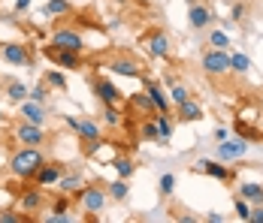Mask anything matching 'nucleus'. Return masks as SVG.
I'll use <instances>...</instances> for the list:
<instances>
[{
  "label": "nucleus",
  "instance_id": "25",
  "mask_svg": "<svg viewBox=\"0 0 263 223\" xmlns=\"http://www.w3.org/2000/svg\"><path fill=\"white\" fill-rule=\"evenodd\" d=\"M109 166L118 172V178H127V181L136 175V163H133V157H127V154H118V157H112V160H109Z\"/></svg>",
  "mask_w": 263,
  "mask_h": 223
},
{
  "label": "nucleus",
  "instance_id": "16",
  "mask_svg": "<svg viewBox=\"0 0 263 223\" xmlns=\"http://www.w3.org/2000/svg\"><path fill=\"white\" fill-rule=\"evenodd\" d=\"M18 118H22V121H30V124L49 127V109H46V103L22 99V103H18Z\"/></svg>",
  "mask_w": 263,
  "mask_h": 223
},
{
  "label": "nucleus",
  "instance_id": "13",
  "mask_svg": "<svg viewBox=\"0 0 263 223\" xmlns=\"http://www.w3.org/2000/svg\"><path fill=\"white\" fill-rule=\"evenodd\" d=\"M64 172H67V166H64L61 160H46V163L36 169V175H33V184L43 187V190H49V187L54 190V184L61 181V175Z\"/></svg>",
  "mask_w": 263,
  "mask_h": 223
},
{
  "label": "nucleus",
  "instance_id": "4",
  "mask_svg": "<svg viewBox=\"0 0 263 223\" xmlns=\"http://www.w3.org/2000/svg\"><path fill=\"white\" fill-rule=\"evenodd\" d=\"M49 46L52 49H67V51H85L88 49V43H85V36H82L79 27L73 25H58L52 30V36H49Z\"/></svg>",
  "mask_w": 263,
  "mask_h": 223
},
{
  "label": "nucleus",
  "instance_id": "34",
  "mask_svg": "<svg viewBox=\"0 0 263 223\" xmlns=\"http://www.w3.org/2000/svg\"><path fill=\"white\" fill-rule=\"evenodd\" d=\"M30 217L22 214L18 208H0V223H27Z\"/></svg>",
  "mask_w": 263,
  "mask_h": 223
},
{
  "label": "nucleus",
  "instance_id": "30",
  "mask_svg": "<svg viewBox=\"0 0 263 223\" xmlns=\"http://www.w3.org/2000/svg\"><path fill=\"white\" fill-rule=\"evenodd\" d=\"M121 121H124V115H121V109L118 106H103V115H100V124L106 127H121Z\"/></svg>",
  "mask_w": 263,
  "mask_h": 223
},
{
  "label": "nucleus",
  "instance_id": "40",
  "mask_svg": "<svg viewBox=\"0 0 263 223\" xmlns=\"http://www.w3.org/2000/svg\"><path fill=\"white\" fill-rule=\"evenodd\" d=\"M245 15H248V6H245V3H233V6H230V22L242 25V22H245Z\"/></svg>",
  "mask_w": 263,
  "mask_h": 223
},
{
  "label": "nucleus",
  "instance_id": "17",
  "mask_svg": "<svg viewBox=\"0 0 263 223\" xmlns=\"http://www.w3.org/2000/svg\"><path fill=\"white\" fill-rule=\"evenodd\" d=\"M127 115H133V118H155L158 115V106L152 103V97L142 91V94H133L130 99H127Z\"/></svg>",
  "mask_w": 263,
  "mask_h": 223
},
{
  "label": "nucleus",
  "instance_id": "14",
  "mask_svg": "<svg viewBox=\"0 0 263 223\" xmlns=\"http://www.w3.org/2000/svg\"><path fill=\"white\" fill-rule=\"evenodd\" d=\"M248 154V142L239 136V139H224V142H215V157L221 163H233V160H242Z\"/></svg>",
  "mask_w": 263,
  "mask_h": 223
},
{
  "label": "nucleus",
  "instance_id": "3",
  "mask_svg": "<svg viewBox=\"0 0 263 223\" xmlns=\"http://www.w3.org/2000/svg\"><path fill=\"white\" fill-rule=\"evenodd\" d=\"M139 43L145 46V51H148L155 60H170V57H173V39H170V33H166L163 27H148V30L139 36Z\"/></svg>",
  "mask_w": 263,
  "mask_h": 223
},
{
  "label": "nucleus",
  "instance_id": "19",
  "mask_svg": "<svg viewBox=\"0 0 263 223\" xmlns=\"http://www.w3.org/2000/svg\"><path fill=\"white\" fill-rule=\"evenodd\" d=\"M142 85H145V94L152 97V103L158 106V112H170V106H173V103H170V94L160 88L158 82H155V78H148V75L142 73Z\"/></svg>",
  "mask_w": 263,
  "mask_h": 223
},
{
  "label": "nucleus",
  "instance_id": "32",
  "mask_svg": "<svg viewBox=\"0 0 263 223\" xmlns=\"http://www.w3.org/2000/svg\"><path fill=\"white\" fill-rule=\"evenodd\" d=\"M206 43H209V49H224V51H230V36H227L224 30H212V27H209V36H206Z\"/></svg>",
  "mask_w": 263,
  "mask_h": 223
},
{
  "label": "nucleus",
  "instance_id": "9",
  "mask_svg": "<svg viewBox=\"0 0 263 223\" xmlns=\"http://www.w3.org/2000/svg\"><path fill=\"white\" fill-rule=\"evenodd\" d=\"M0 60L9 64V67H30L33 57H30V46L22 39H9L0 46Z\"/></svg>",
  "mask_w": 263,
  "mask_h": 223
},
{
  "label": "nucleus",
  "instance_id": "26",
  "mask_svg": "<svg viewBox=\"0 0 263 223\" xmlns=\"http://www.w3.org/2000/svg\"><path fill=\"white\" fill-rule=\"evenodd\" d=\"M239 196L248 199L251 205H263V184H257V181H242L239 184Z\"/></svg>",
  "mask_w": 263,
  "mask_h": 223
},
{
  "label": "nucleus",
  "instance_id": "31",
  "mask_svg": "<svg viewBox=\"0 0 263 223\" xmlns=\"http://www.w3.org/2000/svg\"><path fill=\"white\" fill-rule=\"evenodd\" d=\"M184 99H191V88L182 85V82H170V103L179 106V103H184Z\"/></svg>",
  "mask_w": 263,
  "mask_h": 223
},
{
  "label": "nucleus",
  "instance_id": "27",
  "mask_svg": "<svg viewBox=\"0 0 263 223\" xmlns=\"http://www.w3.org/2000/svg\"><path fill=\"white\" fill-rule=\"evenodd\" d=\"M106 193H109V199H115V202H124V199L130 196V181L127 178H115V181L106 184Z\"/></svg>",
  "mask_w": 263,
  "mask_h": 223
},
{
  "label": "nucleus",
  "instance_id": "15",
  "mask_svg": "<svg viewBox=\"0 0 263 223\" xmlns=\"http://www.w3.org/2000/svg\"><path fill=\"white\" fill-rule=\"evenodd\" d=\"M79 139L88 145V151H97V145L103 142V124L94 121V118H79V127H76Z\"/></svg>",
  "mask_w": 263,
  "mask_h": 223
},
{
  "label": "nucleus",
  "instance_id": "37",
  "mask_svg": "<svg viewBox=\"0 0 263 223\" xmlns=\"http://www.w3.org/2000/svg\"><path fill=\"white\" fill-rule=\"evenodd\" d=\"M58 193V190H54ZM52 211H58V214H64V211H73V196H67V193H58L52 202Z\"/></svg>",
  "mask_w": 263,
  "mask_h": 223
},
{
  "label": "nucleus",
  "instance_id": "43",
  "mask_svg": "<svg viewBox=\"0 0 263 223\" xmlns=\"http://www.w3.org/2000/svg\"><path fill=\"white\" fill-rule=\"evenodd\" d=\"M30 3H33V0H15L12 12H27V9H30Z\"/></svg>",
  "mask_w": 263,
  "mask_h": 223
},
{
  "label": "nucleus",
  "instance_id": "11",
  "mask_svg": "<svg viewBox=\"0 0 263 223\" xmlns=\"http://www.w3.org/2000/svg\"><path fill=\"white\" fill-rule=\"evenodd\" d=\"M106 70L115 75H124V78H142V64L130 57V54H115L106 60Z\"/></svg>",
  "mask_w": 263,
  "mask_h": 223
},
{
  "label": "nucleus",
  "instance_id": "2",
  "mask_svg": "<svg viewBox=\"0 0 263 223\" xmlns=\"http://www.w3.org/2000/svg\"><path fill=\"white\" fill-rule=\"evenodd\" d=\"M15 208L33 220V217H36V211H43V208H46V190H43V187H36L33 181H25V187H18V193H15Z\"/></svg>",
  "mask_w": 263,
  "mask_h": 223
},
{
  "label": "nucleus",
  "instance_id": "47",
  "mask_svg": "<svg viewBox=\"0 0 263 223\" xmlns=\"http://www.w3.org/2000/svg\"><path fill=\"white\" fill-rule=\"evenodd\" d=\"M112 3H130V0H112Z\"/></svg>",
  "mask_w": 263,
  "mask_h": 223
},
{
  "label": "nucleus",
  "instance_id": "33",
  "mask_svg": "<svg viewBox=\"0 0 263 223\" xmlns=\"http://www.w3.org/2000/svg\"><path fill=\"white\" fill-rule=\"evenodd\" d=\"M43 82L49 88H54V91H67V75L61 73V70H49V73L43 75Z\"/></svg>",
  "mask_w": 263,
  "mask_h": 223
},
{
  "label": "nucleus",
  "instance_id": "22",
  "mask_svg": "<svg viewBox=\"0 0 263 223\" xmlns=\"http://www.w3.org/2000/svg\"><path fill=\"white\" fill-rule=\"evenodd\" d=\"M27 94H30V88H27L22 78H6L3 82V97L9 99V103H22V99H27Z\"/></svg>",
  "mask_w": 263,
  "mask_h": 223
},
{
  "label": "nucleus",
  "instance_id": "28",
  "mask_svg": "<svg viewBox=\"0 0 263 223\" xmlns=\"http://www.w3.org/2000/svg\"><path fill=\"white\" fill-rule=\"evenodd\" d=\"M251 57L248 54H242V51H230V73H236V75H248L251 73Z\"/></svg>",
  "mask_w": 263,
  "mask_h": 223
},
{
  "label": "nucleus",
  "instance_id": "41",
  "mask_svg": "<svg viewBox=\"0 0 263 223\" xmlns=\"http://www.w3.org/2000/svg\"><path fill=\"white\" fill-rule=\"evenodd\" d=\"M248 223H263V205H251V214H248Z\"/></svg>",
  "mask_w": 263,
  "mask_h": 223
},
{
  "label": "nucleus",
  "instance_id": "5",
  "mask_svg": "<svg viewBox=\"0 0 263 223\" xmlns=\"http://www.w3.org/2000/svg\"><path fill=\"white\" fill-rule=\"evenodd\" d=\"M200 70L209 78H224L230 75V51L224 49H206L200 57Z\"/></svg>",
  "mask_w": 263,
  "mask_h": 223
},
{
  "label": "nucleus",
  "instance_id": "10",
  "mask_svg": "<svg viewBox=\"0 0 263 223\" xmlns=\"http://www.w3.org/2000/svg\"><path fill=\"white\" fill-rule=\"evenodd\" d=\"M91 91H94V97L100 99L103 106H121L124 103V94L118 91V85L103 78V75H94L91 78Z\"/></svg>",
  "mask_w": 263,
  "mask_h": 223
},
{
  "label": "nucleus",
  "instance_id": "44",
  "mask_svg": "<svg viewBox=\"0 0 263 223\" xmlns=\"http://www.w3.org/2000/svg\"><path fill=\"white\" fill-rule=\"evenodd\" d=\"M64 124L70 127L73 133H76V127H79V118H73V115H64Z\"/></svg>",
  "mask_w": 263,
  "mask_h": 223
},
{
  "label": "nucleus",
  "instance_id": "21",
  "mask_svg": "<svg viewBox=\"0 0 263 223\" xmlns=\"http://www.w3.org/2000/svg\"><path fill=\"white\" fill-rule=\"evenodd\" d=\"M203 118H206V112H203V106L194 97L176 106V121H187V124H191V121H203Z\"/></svg>",
  "mask_w": 263,
  "mask_h": 223
},
{
  "label": "nucleus",
  "instance_id": "20",
  "mask_svg": "<svg viewBox=\"0 0 263 223\" xmlns=\"http://www.w3.org/2000/svg\"><path fill=\"white\" fill-rule=\"evenodd\" d=\"M82 187H85V178H82V172H64L61 175V181L54 184V190L58 193H67V196H79Z\"/></svg>",
  "mask_w": 263,
  "mask_h": 223
},
{
  "label": "nucleus",
  "instance_id": "8",
  "mask_svg": "<svg viewBox=\"0 0 263 223\" xmlns=\"http://www.w3.org/2000/svg\"><path fill=\"white\" fill-rule=\"evenodd\" d=\"M215 22H218V15H215V9L209 3L187 0V25H191V30H209Z\"/></svg>",
  "mask_w": 263,
  "mask_h": 223
},
{
  "label": "nucleus",
  "instance_id": "48",
  "mask_svg": "<svg viewBox=\"0 0 263 223\" xmlns=\"http://www.w3.org/2000/svg\"><path fill=\"white\" fill-rule=\"evenodd\" d=\"M0 118H3V112H0Z\"/></svg>",
  "mask_w": 263,
  "mask_h": 223
},
{
  "label": "nucleus",
  "instance_id": "35",
  "mask_svg": "<svg viewBox=\"0 0 263 223\" xmlns=\"http://www.w3.org/2000/svg\"><path fill=\"white\" fill-rule=\"evenodd\" d=\"M158 190H160V196H173V193H176V175H173V172H163V175H160Z\"/></svg>",
  "mask_w": 263,
  "mask_h": 223
},
{
  "label": "nucleus",
  "instance_id": "45",
  "mask_svg": "<svg viewBox=\"0 0 263 223\" xmlns=\"http://www.w3.org/2000/svg\"><path fill=\"white\" fill-rule=\"evenodd\" d=\"M206 220H209V223H224V214H218V211H209V214H206Z\"/></svg>",
  "mask_w": 263,
  "mask_h": 223
},
{
  "label": "nucleus",
  "instance_id": "6",
  "mask_svg": "<svg viewBox=\"0 0 263 223\" xmlns=\"http://www.w3.org/2000/svg\"><path fill=\"white\" fill-rule=\"evenodd\" d=\"M76 199L82 202V211H88V214H100V211L106 208V202H109V193H106L103 181H97V184H85L82 193Z\"/></svg>",
  "mask_w": 263,
  "mask_h": 223
},
{
  "label": "nucleus",
  "instance_id": "39",
  "mask_svg": "<svg viewBox=\"0 0 263 223\" xmlns=\"http://www.w3.org/2000/svg\"><path fill=\"white\" fill-rule=\"evenodd\" d=\"M27 99H33V103H49V85H46V82H40L36 88H30Z\"/></svg>",
  "mask_w": 263,
  "mask_h": 223
},
{
  "label": "nucleus",
  "instance_id": "46",
  "mask_svg": "<svg viewBox=\"0 0 263 223\" xmlns=\"http://www.w3.org/2000/svg\"><path fill=\"white\" fill-rule=\"evenodd\" d=\"M176 220H179V223H194L197 217H191V214H182V217H176Z\"/></svg>",
  "mask_w": 263,
  "mask_h": 223
},
{
  "label": "nucleus",
  "instance_id": "12",
  "mask_svg": "<svg viewBox=\"0 0 263 223\" xmlns=\"http://www.w3.org/2000/svg\"><path fill=\"white\" fill-rule=\"evenodd\" d=\"M194 169L203 175H209V178H215V181H221V184H230L233 178H236V172L227 166V163H221V160H209V157H200L197 163H194Z\"/></svg>",
  "mask_w": 263,
  "mask_h": 223
},
{
  "label": "nucleus",
  "instance_id": "42",
  "mask_svg": "<svg viewBox=\"0 0 263 223\" xmlns=\"http://www.w3.org/2000/svg\"><path fill=\"white\" fill-rule=\"evenodd\" d=\"M224 139H230V130L227 127H215V142H224Z\"/></svg>",
  "mask_w": 263,
  "mask_h": 223
},
{
  "label": "nucleus",
  "instance_id": "29",
  "mask_svg": "<svg viewBox=\"0 0 263 223\" xmlns=\"http://www.w3.org/2000/svg\"><path fill=\"white\" fill-rule=\"evenodd\" d=\"M139 139L158 142L160 145V130H158V124H155V118H142V121H139Z\"/></svg>",
  "mask_w": 263,
  "mask_h": 223
},
{
  "label": "nucleus",
  "instance_id": "18",
  "mask_svg": "<svg viewBox=\"0 0 263 223\" xmlns=\"http://www.w3.org/2000/svg\"><path fill=\"white\" fill-rule=\"evenodd\" d=\"M46 57H52V64L61 67V70H82V54L79 51H67V49H52V46H46Z\"/></svg>",
  "mask_w": 263,
  "mask_h": 223
},
{
  "label": "nucleus",
  "instance_id": "1",
  "mask_svg": "<svg viewBox=\"0 0 263 223\" xmlns=\"http://www.w3.org/2000/svg\"><path fill=\"white\" fill-rule=\"evenodd\" d=\"M49 157H46V151L43 148H30V145H15L12 154H9V175L15 178V181H33V175L36 169L46 163Z\"/></svg>",
  "mask_w": 263,
  "mask_h": 223
},
{
  "label": "nucleus",
  "instance_id": "38",
  "mask_svg": "<svg viewBox=\"0 0 263 223\" xmlns=\"http://www.w3.org/2000/svg\"><path fill=\"white\" fill-rule=\"evenodd\" d=\"M233 214H236V220H248V214H251V202L242 199V196H236L233 199Z\"/></svg>",
  "mask_w": 263,
  "mask_h": 223
},
{
  "label": "nucleus",
  "instance_id": "36",
  "mask_svg": "<svg viewBox=\"0 0 263 223\" xmlns=\"http://www.w3.org/2000/svg\"><path fill=\"white\" fill-rule=\"evenodd\" d=\"M233 130H236V136H242L245 142H260V133H257V130H251V127L245 124L242 118L236 121V127H233Z\"/></svg>",
  "mask_w": 263,
  "mask_h": 223
},
{
  "label": "nucleus",
  "instance_id": "7",
  "mask_svg": "<svg viewBox=\"0 0 263 223\" xmlns=\"http://www.w3.org/2000/svg\"><path fill=\"white\" fill-rule=\"evenodd\" d=\"M12 139H15L18 145L43 148V145L49 142V133H46V127H40V124H30V121H18V124L12 127Z\"/></svg>",
  "mask_w": 263,
  "mask_h": 223
},
{
  "label": "nucleus",
  "instance_id": "23",
  "mask_svg": "<svg viewBox=\"0 0 263 223\" xmlns=\"http://www.w3.org/2000/svg\"><path fill=\"white\" fill-rule=\"evenodd\" d=\"M46 18H70L73 15V3L70 0H46L40 9Z\"/></svg>",
  "mask_w": 263,
  "mask_h": 223
},
{
  "label": "nucleus",
  "instance_id": "24",
  "mask_svg": "<svg viewBox=\"0 0 263 223\" xmlns=\"http://www.w3.org/2000/svg\"><path fill=\"white\" fill-rule=\"evenodd\" d=\"M155 124H158V130H160V145L173 142V133H176L173 115H170V112H158V115H155Z\"/></svg>",
  "mask_w": 263,
  "mask_h": 223
}]
</instances>
